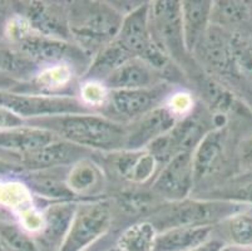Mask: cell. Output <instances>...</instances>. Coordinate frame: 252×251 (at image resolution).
I'll list each match as a JSON object with an SVG mask.
<instances>
[{"instance_id": "1", "label": "cell", "mask_w": 252, "mask_h": 251, "mask_svg": "<svg viewBox=\"0 0 252 251\" xmlns=\"http://www.w3.org/2000/svg\"><path fill=\"white\" fill-rule=\"evenodd\" d=\"M28 126L44 128L64 141L93 152L126 149V124L99 113L64 114L27 121Z\"/></svg>"}, {"instance_id": "2", "label": "cell", "mask_w": 252, "mask_h": 251, "mask_svg": "<svg viewBox=\"0 0 252 251\" xmlns=\"http://www.w3.org/2000/svg\"><path fill=\"white\" fill-rule=\"evenodd\" d=\"M123 18L109 1H68L72 41L92 59L103 47L117 38Z\"/></svg>"}, {"instance_id": "3", "label": "cell", "mask_w": 252, "mask_h": 251, "mask_svg": "<svg viewBox=\"0 0 252 251\" xmlns=\"http://www.w3.org/2000/svg\"><path fill=\"white\" fill-rule=\"evenodd\" d=\"M252 209V206L224 200L189 197L177 202H163L148 215L158 234L177 227L217 226L224 220L238 213Z\"/></svg>"}, {"instance_id": "4", "label": "cell", "mask_w": 252, "mask_h": 251, "mask_svg": "<svg viewBox=\"0 0 252 251\" xmlns=\"http://www.w3.org/2000/svg\"><path fill=\"white\" fill-rule=\"evenodd\" d=\"M232 119L217 118L201 102L177 122L173 130L147 147L157 161L164 166L178 153H193L203 138L216 128L227 126Z\"/></svg>"}, {"instance_id": "5", "label": "cell", "mask_w": 252, "mask_h": 251, "mask_svg": "<svg viewBox=\"0 0 252 251\" xmlns=\"http://www.w3.org/2000/svg\"><path fill=\"white\" fill-rule=\"evenodd\" d=\"M93 158L108 177V196L123 188L148 187L162 169L161 163L147 148L94 152Z\"/></svg>"}, {"instance_id": "6", "label": "cell", "mask_w": 252, "mask_h": 251, "mask_svg": "<svg viewBox=\"0 0 252 251\" xmlns=\"http://www.w3.org/2000/svg\"><path fill=\"white\" fill-rule=\"evenodd\" d=\"M11 44L39 69L54 66H68L74 69L81 79L86 74L92 62L91 57L73 41L47 38L32 31L20 36L18 40L13 41Z\"/></svg>"}, {"instance_id": "7", "label": "cell", "mask_w": 252, "mask_h": 251, "mask_svg": "<svg viewBox=\"0 0 252 251\" xmlns=\"http://www.w3.org/2000/svg\"><path fill=\"white\" fill-rule=\"evenodd\" d=\"M178 89L181 88L163 82L150 88L108 91L98 113L118 123L128 124L164 105Z\"/></svg>"}, {"instance_id": "8", "label": "cell", "mask_w": 252, "mask_h": 251, "mask_svg": "<svg viewBox=\"0 0 252 251\" xmlns=\"http://www.w3.org/2000/svg\"><path fill=\"white\" fill-rule=\"evenodd\" d=\"M150 29L153 43L185 71L192 61V55L186 49L181 1H150Z\"/></svg>"}, {"instance_id": "9", "label": "cell", "mask_w": 252, "mask_h": 251, "mask_svg": "<svg viewBox=\"0 0 252 251\" xmlns=\"http://www.w3.org/2000/svg\"><path fill=\"white\" fill-rule=\"evenodd\" d=\"M113 227L114 211L109 197L78 202L72 225L59 251H84Z\"/></svg>"}, {"instance_id": "10", "label": "cell", "mask_w": 252, "mask_h": 251, "mask_svg": "<svg viewBox=\"0 0 252 251\" xmlns=\"http://www.w3.org/2000/svg\"><path fill=\"white\" fill-rule=\"evenodd\" d=\"M0 106L10 109L25 121L64 114L95 113L75 96L0 92Z\"/></svg>"}, {"instance_id": "11", "label": "cell", "mask_w": 252, "mask_h": 251, "mask_svg": "<svg viewBox=\"0 0 252 251\" xmlns=\"http://www.w3.org/2000/svg\"><path fill=\"white\" fill-rule=\"evenodd\" d=\"M192 58L208 75L231 91L233 82L232 33L210 25L192 53Z\"/></svg>"}, {"instance_id": "12", "label": "cell", "mask_w": 252, "mask_h": 251, "mask_svg": "<svg viewBox=\"0 0 252 251\" xmlns=\"http://www.w3.org/2000/svg\"><path fill=\"white\" fill-rule=\"evenodd\" d=\"M14 14L28 23L32 32L59 40L72 41L68 20V1H17Z\"/></svg>"}, {"instance_id": "13", "label": "cell", "mask_w": 252, "mask_h": 251, "mask_svg": "<svg viewBox=\"0 0 252 251\" xmlns=\"http://www.w3.org/2000/svg\"><path fill=\"white\" fill-rule=\"evenodd\" d=\"M151 191L163 202H177L192 196L194 188L192 153H178L159 170Z\"/></svg>"}, {"instance_id": "14", "label": "cell", "mask_w": 252, "mask_h": 251, "mask_svg": "<svg viewBox=\"0 0 252 251\" xmlns=\"http://www.w3.org/2000/svg\"><path fill=\"white\" fill-rule=\"evenodd\" d=\"M94 152L72 142L57 140L36 151L23 153V155L4 156L3 160L20 166L25 171H40V170L70 167L78 161L92 157Z\"/></svg>"}, {"instance_id": "15", "label": "cell", "mask_w": 252, "mask_h": 251, "mask_svg": "<svg viewBox=\"0 0 252 251\" xmlns=\"http://www.w3.org/2000/svg\"><path fill=\"white\" fill-rule=\"evenodd\" d=\"M181 117L164 103L136 121L126 124V149H146L173 130Z\"/></svg>"}, {"instance_id": "16", "label": "cell", "mask_w": 252, "mask_h": 251, "mask_svg": "<svg viewBox=\"0 0 252 251\" xmlns=\"http://www.w3.org/2000/svg\"><path fill=\"white\" fill-rule=\"evenodd\" d=\"M69 167L24 171L19 181L42 204L50 202H79L67 185Z\"/></svg>"}, {"instance_id": "17", "label": "cell", "mask_w": 252, "mask_h": 251, "mask_svg": "<svg viewBox=\"0 0 252 251\" xmlns=\"http://www.w3.org/2000/svg\"><path fill=\"white\" fill-rule=\"evenodd\" d=\"M43 206V226L33 238L40 251H59L72 225L78 202H50Z\"/></svg>"}, {"instance_id": "18", "label": "cell", "mask_w": 252, "mask_h": 251, "mask_svg": "<svg viewBox=\"0 0 252 251\" xmlns=\"http://www.w3.org/2000/svg\"><path fill=\"white\" fill-rule=\"evenodd\" d=\"M67 185L79 202L108 197V177L93 156L70 166Z\"/></svg>"}, {"instance_id": "19", "label": "cell", "mask_w": 252, "mask_h": 251, "mask_svg": "<svg viewBox=\"0 0 252 251\" xmlns=\"http://www.w3.org/2000/svg\"><path fill=\"white\" fill-rule=\"evenodd\" d=\"M116 39L137 58L147 52L153 43L150 29V1H143L123 18Z\"/></svg>"}, {"instance_id": "20", "label": "cell", "mask_w": 252, "mask_h": 251, "mask_svg": "<svg viewBox=\"0 0 252 251\" xmlns=\"http://www.w3.org/2000/svg\"><path fill=\"white\" fill-rule=\"evenodd\" d=\"M232 93L252 110V36L232 34Z\"/></svg>"}, {"instance_id": "21", "label": "cell", "mask_w": 252, "mask_h": 251, "mask_svg": "<svg viewBox=\"0 0 252 251\" xmlns=\"http://www.w3.org/2000/svg\"><path fill=\"white\" fill-rule=\"evenodd\" d=\"M57 140L59 137L50 131L28 124L10 130H0V157L36 151Z\"/></svg>"}, {"instance_id": "22", "label": "cell", "mask_w": 252, "mask_h": 251, "mask_svg": "<svg viewBox=\"0 0 252 251\" xmlns=\"http://www.w3.org/2000/svg\"><path fill=\"white\" fill-rule=\"evenodd\" d=\"M163 78L148 63L141 58H132L123 64L114 73H112L103 86L108 91L117 89H137L150 88L163 83Z\"/></svg>"}, {"instance_id": "23", "label": "cell", "mask_w": 252, "mask_h": 251, "mask_svg": "<svg viewBox=\"0 0 252 251\" xmlns=\"http://www.w3.org/2000/svg\"><path fill=\"white\" fill-rule=\"evenodd\" d=\"M211 25H216L232 34L240 33L252 36V1H212Z\"/></svg>"}, {"instance_id": "24", "label": "cell", "mask_w": 252, "mask_h": 251, "mask_svg": "<svg viewBox=\"0 0 252 251\" xmlns=\"http://www.w3.org/2000/svg\"><path fill=\"white\" fill-rule=\"evenodd\" d=\"M211 9L212 1L210 0H183L181 1L182 13L183 36L186 49L189 55L198 45L211 25Z\"/></svg>"}, {"instance_id": "25", "label": "cell", "mask_w": 252, "mask_h": 251, "mask_svg": "<svg viewBox=\"0 0 252 251\" xmlns=\"http://www.w3.org/2000/svg\"><path fill=\"white\" fill-rule=\"evenodd\" d=\"M132 58L137 57L128 52L117 39H114L94 55L86 74L82 78V82L103 83L112 73Z\"/></svg>"}, {"instance_id": "26", "label": "cell", "mask_w": 252, "mask_h": 251, "mask_svg": "<svg viewBox=\"0 0 252 251\" xmlns=\"http://www.w3.org/2000/svg\"><path fill=\"white\" fill-rule=\"evenodd\" d=\"M215 236L214 226L177 227L157 235L155 251H189Z\"/></svg>"}, {"instance_id": "27", "label": "cell", "mask_w": 252, "mask_h": 251, "mask_svg": "<svg viewBox=\"0 0 252 251\" xmlns=\"http://www.w3.org/2000/svg\"><path fill=\"white\" fill-rule=\"evenodd\" d=\"M197 199L224 200L252 206V174H236Z\"/></svg>"}, {"instance_id": "28", "label": "cell", "mask_w": 252, "mask_h": 251, "mask_svg": "<svg viewBox=\"0 0 252 251\" xmlns=\"http://www.w3.org/2000/svg\"><path fill=\"white\" fill-rule=\"evenodd\" d=\"M215 234L228 245L252 248V209L236 214L215 226Z\"/></svg>"}, {"instance_id": "29", "label": "cell", "mask_w": 252, "mask_h": 251, "mask_svg": "<svg viewBox=\"0 0 252 251\" xmlns=\"http://www.w3.org/2000/svg\"><path fill=\"white\" fill-rule=\"evenodd\" d=\"M40 69L9 41H0V72L22 82L35 77Z\"/></svg>"}, {"instance_id": "30", "label": "cell", "mask_w": 252, "mask_h": 251, "mask_svg": "<svg viewBox=\"0 0 252 251\" xmlns=\"http://www.w3.org/2000/svg\"><path fill=\"white\" fill-rule=\"evenodd\" d=\"M158 232L148 221H138L122 230L117 240L125 251H155Z\"/></svg>"}, {"instance_id": "31", "label": "cell", "mask_w": 252, "mask_h": 251, "mask_svg": "<svg viewBox=\"0 0 252 251\" xmlns=\"http://www.w3.org/2000/svg\"><path fill=\"white\" fill-rule=\"evenodd\" d=\"M0 243L5 251H40L33 235L11 221H0Z\"/></svg>"}, {"instance_id": "32", "label": "cell", "mask_w": 252, "mask_h": 251, "mask_svg": "<svg viewBox=\"0 0 252 251\" xmlns=\"http://www.w3.org/2000/svg\"><path fill=\"white\" fill-rule=\"evenodd\" d=\"M27 126V121L8 108L0 106V130H10Z\"/></svg>"}, {"instance_id": "33", "label": "cell", "mask_w": 252, "mask_h": 251, "mask_svg": "<svg viewBox=\"0 0 252 251\" xmlns=\"http://www.w3.org/2000/svg\"><path fill=\"white\" fill-rule=\"evenodd\" d=\"M122 232V230L113 227L108 234H105L103 238H100L97 243H94L92 246H89L88 249H86L84 251H107L109 248L117 244V240L119 238V234Z\"/></svg>"}, {"instance_id": "34", "label": "cell", "mask_w": 252, "mask_h": 251, "mask_svg": "<svg viewBox=\"0 0 252 251\" xmlns=\"http://www.w3.org/2000/svg\"><path fill=\"white\" fill-rule=\"evenodd\" d=\"M24 171L20 166L0 158V179H19Z\"/></svg>"}, {"instance_id": "35", "label": "cell", "mask_w": 252, "mask_h": 251, "mask_svg": "<svg viewBox=\"0 0 252 251\" xmlns=\"http://www.w3.org/2000/svg\"><path fill=\"white\" fill-rule=\"evenodd\" d=\"M13 15H14V10H13L11 3L0 0V36H5L6 27H8Z\"/></svg>"}, {"instance_id": "36", "label": "cell", "mask_w": 252, "mask_h": 251, "mask_svg": "<svg viewBox=\"0 0 252 251\" xmlns=\"http://www.w3.org/2000/svg\"><path fill=\"white\" fill-rule=\"evenodd\" d=\"M226 245H228V244L224 243L221 238H219V236L215 234L214 238L211 239V240H208L207 243H205L203 245L198 246V248H194L189 251H221Z\"/></svg>"}, {"instance_id": "37", "label": "cell", "mask_w": 252, "mask_h": 251, "mask_svg": "<svg viewBox=\"0 0 252 251\" xmlns=\"http://www.w3.org/2000/svg\"><path fill=\"white\" fill-rule=\"evenodd\" d=\"M22 80H18L11 75L0 72V92H13L20 86Z\"/></svg>"}, {"instance_id": "38", "label": "cell", "mask_w": 252, "mask_h": 251, "mask_svg": "<svg viewBox=\"0 0 252 251\" xmlns=\"http://www.w3.org/2000/svg\"><path fill=\"white\" fill-rule=\"evenodd\" d=\"M221 251H252V248H244V246L226 245Z\"/></svg>"}, {"instance_id": "39", "label": "cell", "mask_w": 252, "mask_h": 251, "mask_svg": "<svg viewBox=\"0 0 252 251\" xmlns=\"http://www.w3.org/2000/svg\"><path fill=\"white\" fill-rule=\"evenodd\" d=\"M107 251H125V250H123V249L121 248V246H119L118 244H114V245L112 246V248H109Z\"/></svg>"}, {"instance_id": "40", "label": "cell", "mask_w": 252, "mask_h": 251, "mask_svg": "<svg viewBox=\"0 0 252 251\" xmlns=\"http://www.w3.org/2000/svg\"><path fill=\"white\" fill-rule=\"evenodd\" d=\"M0 251H5V249H4V246L1 245V243H0Z\"/></svg>"}]
</instances>
